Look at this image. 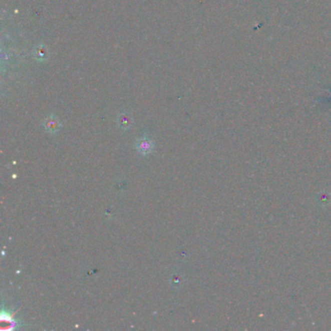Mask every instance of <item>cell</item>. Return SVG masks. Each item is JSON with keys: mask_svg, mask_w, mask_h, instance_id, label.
I'll return each mask as SVG.
<instances>
[{"mask_svg": "<svg viewBox=\"0 0 331 331\" xmlns=\"http://www.w3.org/2000/svg\"><path fill=\"white\" fill-rule=\"evenodd\" d=\"M117 123L119 125V127L122 128L123 130L128 129L133 124V118L130 114L124 112L118 116Z\"/></svg>", "mask_w": 331, "mask_h": 331, "instance_id": "277c9868", "label": "cell"}, {"mask_svg": "<svg viewBox=\"0 0 331 331\" xmlns=\"http://www.w3.org/2000/svg\"><path fill=\"white\" fill-rule=\"evenodd\" d=\"M171 283H172L173 286H179V285H181V284H182V277L179 276V275H175V276L172 277Z\"/></svg>", "mask_w": 331, "mask_h": 331, "instance_id": "8992f818", "label": "cell"}, {"mask_svg": "<svg viewBox=\"0 0 331 331\" xmlns=\"http://www.w3.org/2000/svg\"><path fill=\"white\" fill-rule=\"evenodd\" d=\"M44 127L49 133L51 134H56L57 132L60 131L62 125L60 120L55 116V115H50L44 121Z\"/></svg>", "mask_w": 331, "mask_h": 331, "instance_id": "3957f363", "label": "cell"}, {"mask_svg": "<svg viewBox=\"0 0 331 331\" xmlns=\"http://www.w3.org/2000/svg\"><path fill=\"white\" fill-rule=\"evenodd\" d=\"M135 147L140 155L148 156L154 151L155 144L148 137H141L136 141Z\"/></svg>", "mask_w": 331, "mask_h": 331, "instance_id": "7a4b0ae2", "label": "cell"}, {"mask_svg": "<svg viewBox=\"0 0 331 331\" xmlns=\"http://www.w3.org/2000/svg\"><path fill=\"white\" fill-rule=\"evenodd\" d=\"M1 323H2V330L9 331L17 329L19 326V321L14 317V315H11L8 311L3 310L1 315Z\"/></svg>", "mask_w": 331, "mask_h": 331, "instance_id": "6da1fadb", "label": "cell"}, {"mask_svg": "<svg viewBox=\"0 0 331 331\" xmlns=\"http://www.w3.org/2000/svg\"><path fill=\"white\" fill-rule=\"evenodd\" d=\"M33 57L38 62H45L49 58V50L44 44H39L33 50Z\"/></svg>", "mask_w": 331, "mask_h": 331, "instance_id": "5b68a950", "label": "cell"}]
</instances>
